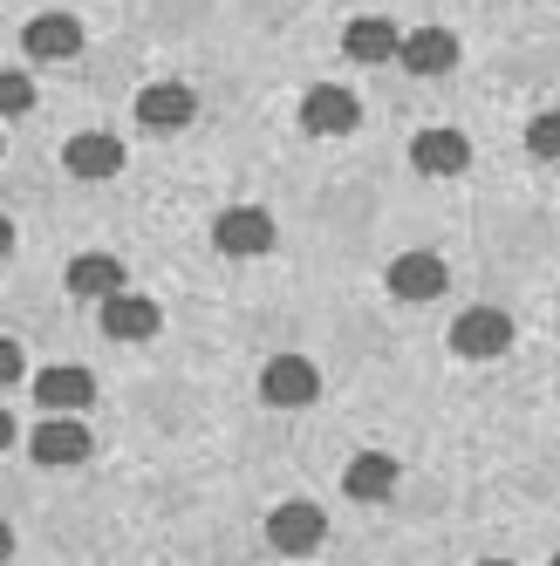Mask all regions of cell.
<instances>
[{"label":"cell","mask_w":560,"mask_h":566,"mask_svg":"<svg viewBox=\"0 0 560 566\" xmlns=\"http://www.w3.org/2000/svg\"><path fill=\"white\" fill-rule=\"evenodd\" d=\"M90 451H96V437H90L83 417H42L34 437H28V458L42 464V471H75Z\"/></svg>","instance_id":"1"},{"label":"cell","mask_w":560,"mask_h":566,"mask_svg":"<svg viewBox=\"0 0 560 566\" xmlns=\"http://www.w3.org/2000/svg\"><path fill=\"white\" fill-rule=\"evenodd\" d=\"M512 348V314L506 307H465L452 321V355L465 361H499Z\"/></svg>","instance_id":"2"},{"label":"cell","mask_w":560,"mask_h":566,"mask_svg":"<svg viewBox=\"0 0 560 566\" xmlns=\"http://www.w3.org/2000/svg\"><path fill=\"white\" fill-rule=\"evenodd\" d=\"M322 539H329V512H322V505L288 499V505H273V512H267V546H273V553L301 559V553H314Z\"/></svg>","instance_id":"3"},{"label":"cell","mask_w":560,"mask_h":566,"mask_svg":"<svg viewBox=\"0 0 560 566\" xmlns=\"http://www.w3.org/2000/svg\"><path fill=\"white\" fill-rule=\"evenodd\" d=\"M314 396H322V369L308 355H273L260 369V402H273V410H308Z\"/></svg>","instance_id":"4"},{"label":"cell","mask_w":560,"mask_h":566,"mask_svg":"<svg viewBox=\"0 0 560 566\" xmlns=\"http://www.w3.org/2000/svg\"><path fill=\"white\" fill-rule=\"evenodd\" d=\"M34 402H42L49 417H83L96 402V376L83 369V361H55V369L34 376Z\"/></svg>","instance_id":"5"},{"label":"cell","mask_w":560,"mask_h":566,"mask_svg":"<svg viewBox=\"0 0 560 566\" xmlns=\"http://www.w3.org/2000/svg\"><path fill=\"white\" fill-rule=\"evenodd\" d=\"M212 247L232 253V260H260V253H273V212H260V206H232V212H219V219H212Z\"/></svg>","instance_id":"6"},{"label":"cell","mask_w":560,"mask_h":566,"mask_svg":"<svg viewBox=\"0 0 560 566\" xmlns=\"http://www.w3.org/2000/svg\"><path fill=\"white\" fill-rule=\"evenodd\" d=\"M355 124H363V103H355V90L314 83V90L301 96V130H308V137H349Z\"/></svg>","instance_id":"7"},{"label":"cell","mask_w":560,"mask_h":566,"mask_svg":"<svg viewBox=\"0 0 560 566\" xmlns=\"http://www.w3.org/2000/svg\"><path fill=\"white\" fill-rule=\"evenodd\" d=\"M383 280H390V294L411 301V307H424V301H437V294L452 287V273H445V260H437V253H396Z\"/></svg>","instance_id":"8"},{"label":"cell","mask_w":560,"mask_h":566,"mask_svg":"<svg viewBox=\"0 0 560 566\" xmlns=\"http://www.w3.org/2000/svg\"><path fill=\"white\" fill-rule=\"evenodd\" d=\"M390 62H404L411 75H452L458 69V34L452 28H411V34H396Z\"/></svg>","instance_id":"9"},{"label":"cell","mask_w":560,"mask_h":566,"mask_svg":"<svg viewBox=\"0 0 560 566\" xmlns=\"http://www.w3.org/2000/svg\"><path fill=\"white\" fill-rule=\"evenodd\" d=\"M62 165H69V178L103 185V178L124 171V137H110V130H83V137H69V144H62Z\"/></svg>","instance_id":"10"},{"label":"cell","mask_w":560,"mask_h":566,"mask_svg":"<svg viewBox=\"0 0 560 566\" xmlns=\"http://www.w3.org/2000/svg\"><path fill=\"white\" fill-rule=\"evenodd\" d=\"M411 165L424 178H458V171H471V137L465 130H417L411 137Z\"/></svg>","instance_id":"11"},{"label":"cell","mask_w":560,"mask_h":566,"mask_svg":"<svg viewBox=\"0 0 560 566\" xmlns=\"http://www.w3.org/2000/svg\"><path fill=\"white\" fill-rule=\"evenodd\" d=\"M157 328H165V314H157L151 294H124V287H116V294L103 301V335H110V342H151Z\"/></svg>","instance_id":"12"},{"label":"cell","mask_w":560,"mask_h":566,"mask_svg":"<svg viewBox=\"0 0 560 566\" xmlns=\"http://www.w3.org/2000/svg\"><path fill=\"white\" fill-rule=\"evenodd\" d=\"M21 49L34 62H69V55H83V21L75 14H34L28 34H21Z\"/></svg>","instance_id":"13"},{"label":"cell","mask_w":560,"mask_h":566,"mask_svg":"<svg viewBox=\"0 0 560 566\" xmlns=\"http://www.w3.org/2000/svg\"><path fill=\"white\" fill-rule=\"evenodd\" d=\"M191 116H198V96L185 83H151V90H137V124L144 130H185Z\"/></svg>","instance_id":"14"},{"label":"cell","mask_w":560,"mask_h":566,"mask_svg":"<svg viewBox=\"0 0 560 566\" xmlns=\"http://www.w3.org/2000/svg\"><path fill=\"white\" fill-rule=\"evenodd\" d=\"M342 492H349V499H363V505L396 499V458H390V451H363V458L342 471Z\"/></svg>","instance_id":"15"},{"label":"cell","mask_w":560,"mask_h":566,"mask_svg":"<svg viewBox=\"0 0 560 566\" xmlns=\"http://www.w3.org/2000/svg\"><path fill=\"white\" fill-rule=\"evenodd\" d=\"M116 287H124V260H116V253H83V260H69V294H75V301H110Z\"/></svg>","instance_id":"16"},{"label":"cell","mask_w":560,"mask_h":566,"mask_svg":"<svg viewBox=\"0 0 560 566\" xmlns=\"http://www.w3.org/2000/svg\"><path fill=\"white\" fill-rule=\"evenodd\" d=\"M342 49H349L355 62H370V69H376V62L396 55V28H390L383 14H363V21H349V28H342Z\"/></svg>","instance_id":"17"},{"label":"cell","mask_w":560,"mask_h":566,"mask_svg":"<svg viewBox=\"0 0 560 566\" xmlns=\"http://www.w3.org/2000/svg\"><path fill=\"white\" fill-rule=\"evenodd\" d=\"M34 109V83L14 69H0V116H28Z\"/></svg>","instance_id":"18"},{"label":"cell","mask_w":560,"mask_h":566,"mask_svg":"<svg viewBox=\"0 0 560 566\" xmlns=\"http://www.w3.org/2000/svg\"><path fill=\"white\" fill-rule=\"evenodd\" d=\"M527 150H533V157H553V150H560V124H553V116H533Z\"/></svg>","instance_id":"19"},{"label":"cell","mask_w":560,"mask_h":566,"mask_svg":"<svg viewBox=\"0 0 560 566\" xmlns=\"http://www.w3.org/2000/svg\"><path fill=\"white\" fill-rule=\"evenodd\" d=\"M21 361H28V355H21L8 335H0V382H14V376H21Z\"/></svg>","instance_id":"20"},{"label":"cell","mask_w":560,"mask_h":566,"mask_svg":"<svg viewBox=\"0 0 560 566\" xmlns=\"http://www.w3.org/2000/svg\"><path fill=\"white\" fill-rule=\"evenodd\" d=\"M8 253H14V219L0 212V260H8Z\"/></svg>","instance_id":"21"},{"label":"cell","mask_w":560,"mask_h":566,"mask_svg":"<svg viewBox=\"0 0 560 566\" xmlns=\"http://www.w3.org/2000/svg\"><path fill=\"white\" fill-rule=\"evenodd\" d=\"M8 443H14V417H8V410H0V451H8Z\"/></svg>","instance_id":"22"},{"label":"cell","mask_w":560,"mask_h":566,"mask_svg":"<svg viewBox=\"0 0 560 566\" xmlns=\"http://www.w3.org/2000/svg\"><path fill=\"white\" fill-rule=\"evenodd\" d=\"M14 553V525H0V559H8Z\"/></svg>","instance_id":"23"},{"label":"cell","mask_w":560,"mask_h":566,"mask_svg":"<svg viewBox=\"0 0 560 566\" xmlns=\"http://www.w3.org/2000/svg\"><path fill=\"white\" fill-rule=\"evenodd\" d=\"M478 566H512V559H478Z\"/></svg>","instance_id":"24"}]
</instances>
